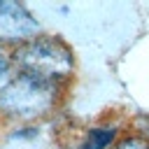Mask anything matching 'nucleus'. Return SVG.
<instances>
[{
  "instance_id": "1",
  "label": "nucleus",
  "mask_w": 149,
  "mask_h": 149,
  "mask_svg": "<svg viewBox=\"0 0 149 149\" xmlns=\"http://www.w3.org/2000/svg\"><path fill=\"white\" fill-rule=\"evenodd\" d=\"M56 81L21 72L0 88V112L14 119H33L49 112L56 102Z\"/></svg>"
},
{
  "instance_id": "2",
  "label": "nucleus",
  "mask_w": 149,
  "mask_h": 149,
  "mask_svg": "<svg viewBox=\"0 0 149 149\" xmlns=\"http://www.w3.org/2000/svg\"><path fill=\"white\" fill-rule=\"evenodd\" d=\"M12 61L21 68V72L37 74L51 81H56L58 77H68L72 72V54L68 44H63L58 37L28 40L14 51Z\"/></svg>"
},
{
  "instance_id": "3",
  "label": "nucleus",
  "mask_w": 149,
  "mask_h": 149,
  "mask_svg": "<svg viewBox=\"0 0 149 149\" xmlns=\"http://www.w3.org/2000/svg\"><path fill=\"white\" fill-rule=\"evenodd\" d=\"M0 26L12 35H30L37 30V21L19 2H0Z\"/></svg>"
},
{
  "instance_id": "4",
  "label": "nucleus",
  "mask_w": 149,
  "mask_h": 149,
  "mask_svg": "<svg viewBox=\"0 0 149 149\" xmlns=\"http://www.w3.org/2000/svg\"><path fill=\"white\" fill-rule=\"evenodd\" d=\"M114 135H116L114 128H95V130L88 133V137L81 144V149H105L114 140Z\"/></svg>"
},
{
  "instance_id": "5",
  "label": "nucleus",
  "mask_w": 149,
  "mask_h": 149,
  "mask_svg": "<svg viewBox=\"0 0 149 149\" xmlns=\"http://www.w3.org/2000/svg\"><path fill=\"white\" fill-rule=\"evenodd\" d=\"M114 149H149V142L142 140V137H126V140H121Z\"/></svg>"
},
{
  "instance_id": "6",
  "label": "nucleus",
  "mask_w": 149,
  "mask_h": 149,
  "mask_svg": "<svg viewBox=\"0 0 149 149\" xmlns=\"http://www.w3.org/2000/svg\"><path fill=\"white\" fill-rule=\"evenodd\" d=\"M9 68H12V56L0 47V81L9 74Z\"/></svg>"
}]
</instances>
